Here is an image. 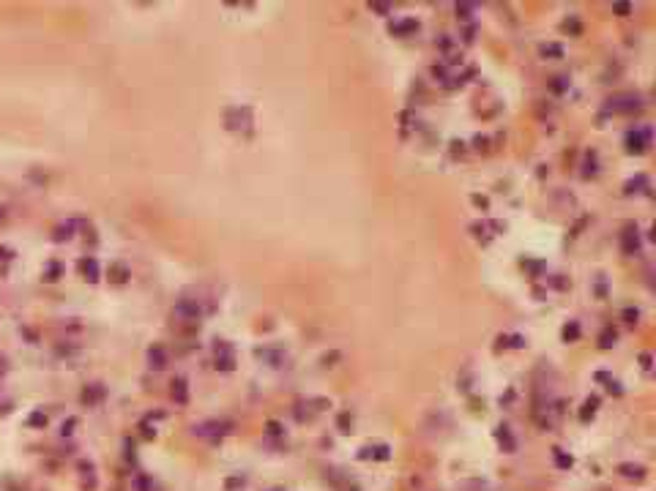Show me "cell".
Here are the masks:
<instances>
[{
  "mask_svg": "<svg viewBox=\"0 0 656 491\" xmlns=\"http://www.w3.org/2000/svg\"><path fill=\"white\" fill-rule=\"evenodd\" d=\"M3 218H6V213H3V210H0V221H3Z\"/></svg>",
  "mask_w": 656,
  "mask_h": 491,
  "instance_id": "obj_1",
  "label": "cell"
}]
</instances>
